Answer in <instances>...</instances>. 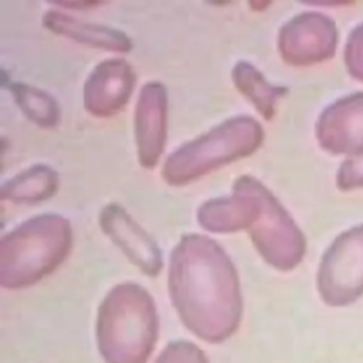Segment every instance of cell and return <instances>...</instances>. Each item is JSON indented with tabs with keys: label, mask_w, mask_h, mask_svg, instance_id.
<instances>
[{
	"label": "cell",
	"mask_w": 363,
	"mask_h": 363,
	"mask_svg": "<svg viewBox=\"0 0 363 363\" xmlns=\"http://www.w3.org/2000/svg\"><path fill=\"white\" fill-rule=\"evenodd\" d=\"M167 291L184 328L200 340L218 345L240 328L242 295L235 265L207 235L189 233L170 252Z\"/></svg>",
	"instance_id": "cell-1"
},
{
	"label": "cell",
	"mask_w": 363,
	"mask_h": 363,
	"mask_svg": "<svg viewBox=\"0 0 363 363\" xmlns=\"http://www.w3.org/2000/svg\"><path fill=\"white\" fill-rule=\"evenodd\" d=\"M95 337L104 363H147L159 339L150 292L132 281L112 286L98 306Z\"/></svg>",
	"instance_id": "cell-2"
},
{
	"label": "cell",
	"mask_w": 363,
	"mask_h": 363,
	"mask_svg": "<svg viewBox=\"0 0 363 363\" xmlns=\"http://www.w3.org/2000/svg\"><path fill=\"white\" fill-rule=\"evenodd\" d=\"M72 227L68 218L44 213L26 220L0 240V285L31 286L52 274L69 255Z\"/></svg>",
	"instance_id": "cell-3"
},
{
	"label": "cell",
	"mask_w": 363,
	"mask_h": 363,
	"mask_svg": "<svg viewBox=\"0 0 363 363\" xmlns=\"http://www.w3.org/2000/svg\"><path fill=\"white\" fill-rule=\"evenodd\" d=\"M261 123L248 116H231L208 132L177 147L163 163L162 177L167 184L191 183L218 167L252 155L264 142Z\"/></svg>",
	"instance_id": "cell-4"
},
{
	"label": "cell",
	"mask_w": 363,
	"mask_h": 363,
	"mask_svg": "<svg viewBox=\"0 0 363 363\" xmlns=\"http://www.w3.org/2000/svg\"><path fill=\"white\" fill-rule=\"evenodd\" d=\"M258 207L248 235L259 257L272 268L286 272L305 257L306 240L279 200L259 182Z\"/></svg>",
	"instance_id": "cell-5"
},
{
	"label": "cell",
	"mask_w": 363,
	"mask_h": 363,
	"mask_svg": "<svg viewBox=\"0 0 363 363\" xmlns=\"http://www.w3.org/2000/svg\"><path fill=\"white\" fill-rule=\"evenodd\" d=\"M316 286L329 306H346L363 295V224L332 241L320 258Z\"/></svg>",
	"instance_id": "cell-6"
},
{
	"label": "cell",
	"mask_w": 363,
	"mask_h": 363,
	"mask_svg": "<svg viewBox=\"0 0 363 363\" xmlns=\"http://www.w3.org/2000/svg\"><path fill=\"white\" fill-rule=\"evenodd\" d=\"M336 23L319 11H302L278 31L281 58L294 67H309L330 60L337 47Z\"/></svg>",
	"instance_id": "cell-7"
},
{
	"label": "cell",
	"mask_w": 363,
	"mask_h": 363,
	"mask_svg": "<svg viewBox=\"0 0 363 363\" xmlns=\"http://www.w3.org/2000/svg\"><path fill=\"white\" fill-rule=\"evenodd\" d=\"M101 230L143 275L156 277L163 268L160 247L155 238L118 203L99 213Z\"/></svg>",
	"instance_id": "cell-8"
},
{
	"label": "cell",
	"mask_w": 363,
	"mask_h": 363,
	"mask_svg": "<svg viewBox=\"0 0 363 363\" xmlns=\"http://www.w3.org/2000/svg\"><path fill=\"white\" fill-rule=\"evenodd\" d=\"M319 146L332 155H363V92L342 96L328 105L315 125Z\"/></svg>",
	"instance_id": "cell-9"
},
{
	"label": "cell",
	"mask_w": 363,
	"mask_h": 363,
	"mask_svg": "<svg viewBox=\"0 0 363 363\" xmlns=\"http://www.w3.org/2000/svg\"><path fill=\"white\" fill-rule=\"evenodd\" d=\"M167 109V88L159 81L146 82L139 92L133 115L138 160L145 169H153L164 150Z\"/></svg>",
	"instance_id": "cell-10"
},
{
	"label": "cell",
	"mask_w": 363,
	"mask_h": 363,
	"mask_svg": "<svg viewBox=\"0 0 363 363\" xmlns=\"http://www.w3.org/2000/svg\"><path fill=\"white\" fill-rule=\"evenodd\" d=\"M136 84L132 65L123 58H108L96 64L84 84L85 111L96 118L116 115L129 101Z\"/></svg>",
	"instance_id": "cell-11"
},
{
	"label": "cell",
	"mask_w": 363,
	"mask_h": 363,
	"mask_svg": "<svg viewBox=\"0 0 363 363\" xmlns=\"http://www.w3.org/2000/svg\"><path fill=\"white\" fill-rule=\"evenodd\" d=\"M258 183L252 176H240L230 196L210 199L197 208L199 224L211 233L248 230L258 207Z\"/></svg>",
	"instance_id": "cell-12"
},
{
	"label": "cell",
	"mask_w": 363,
	"mask_h": 363,
	"mask_svg": "<svg viewBox=\"0 0 363 363\" xmlns=\"http://www.w3.org/2000/svg\"><path fill=\"white\" fill-rule=\"evenodd\" d=\"M43 26L57 35L71 38L86 47L112 52H128L132 50V40L126 33L105 24L79 20L62 10L45 11Z\"/></svg>",
	"instance_id": "cell-13"
},
{
	"label": "cell",
	"mask_w": 363,
	"mask_h": 363,
	"mask_svg": "<svg viewBox=\"0 0 363 363\" xmlns=\"http://www.w3.org/2000/svg\"><path fill=\"white\" fill-rule=\"evenodd\" d=\"M60 186V176L48 164H33L1 184L0 197L16 204H35L52 197Z\"/></svg>",
	"instance_id": "cell-14"
},
{
	"label": "cell",
	"mask_w": 363,
	"mask_h": 363,
	"mask_svg": "<svg viewBox=\"0 0 363 363\" xmlns=\"http://www.w3.org/2000/svg\"><path fill=\"white\" fill-rule=\"evenodd\" d=\"M231 79L238 92L242 94L267 121L274 118L278 99L288 94L286 86L271 84L264 74L248 61L235 62L231 69Z\"/></svg>",
	"instance_id": "cell-15"
},
{
	"label": "cell",
	"mask_w": 363,
	"mask_h": 363,
	"mask_svg": "<svg viewBox=\"0 0 363 363\" xmlns=\"http://www.w3.org/2000/svg\"><path fill=\"white\" fill-rule=\"evenodd\" d=\"M10 92L20 111L41 128H55L61 119V109L48 92L23 82L10 84Z\"/></svg>",
	"instance_id": "cell-16"
},
{
	"label": "cell",
	"mask_w": 363,
	"mask_h": 363,
	"mask_svg": "<svg viewBox=\"0 0 363 363\" xmlns=\"http://www.w3.org/2000/svg\"><path fill=\"white\" fill-rule=\"evenodd\" d=\"M155 363H210L207 354L189 340H173L167 343Z\"/></svg>",
	"instance_id": "cell-17"
},
{
	"label": "cell",
	"mask_w": 363,
	"mask_h": 363,
	"mask_svg": "<svg viewBox=\"0 0 363 363\" xmlns=\"http://www.w3.org/2000/svg\"><path fill=\"white\" fill-rule=\"evenodd\" d=\"M343 61L349 75L363 82V23L350 31L345 44Z\"/></svg>",
	"instance_id": "cell-18"
},
{
	"label": "cell",
	"mask_w": 363,
	"mask_h": 363,
	"mask_svg": "<svg viewBox=\"0 0 363 363\" xmlns=\"http://www.w3.org/2000/svg\"><path fill=\"white\" fill-rule=\"evenodd\" d=\"M336 186L340 191H352L363 187V155L343 160L336 174Z\"/></svg>",
	"instance_id": "cell-19"
}]
</instances>
